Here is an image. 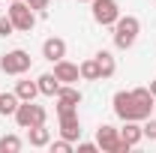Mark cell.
<instances>
[{
    "mask_svg": "<svg viewBox=\"0 0 156 153\" xmlns=\"http://www.w3.org/2000/svg\"><path fill=\"white\" fill-rule=\"evenodd\" d=\"M138 33H141V21L135 15H120L114 21V45L120 51H129L132 45H135Z\"/></svg>",
    "mask_w": 156,
    "mask_h": 153,
    "instance_id": "1",
    "label": "cell"
},
{
    "mask_svg": "<svg viewBox=\"0 0 156 153\" xmlns=\"http://www.w3.org/2000/svg\"><path fill=\"white\" fill-rule=\"evenodd\" d=\"M96 144L102 153H129L132 147L120 138V129H114V126H108V123H102L96 129Z\"/></svg>",
    "mask_w": 156,
    "mask_h": 153,
    "instance_id": "2",
    "label": "cell"
},
{
    "mask_svg": "<svg viewBox=\"0 0 156 153\" xmlns=\"http://www.w3.org/2000/svg\"><path fill=\"white\" fill-rule=\"evenodd\" d=\"M30 66H33V57H30L24 48H12V51H6V54L0 57V69H3L6 75H24Z\"/></svg>",
    "mask_w": 156,
    "mask_h": 153,
    "instance_id": "3",
    "label": "cell"
},
{
    "mask_svg": "<svg viewBox=\"0 0 156 153\" xmlns=\"http://www.w3.org/2000/svg\"><path fill=\"white\" fill-rule=\"evenodd\" d=\"M45 120H48V111H45V105H36V102H21L18 111H15V123H18L21 129L39 126Z\"/></svg>",
    "mask_w": 156,
    "mask_h": 153,
    "instance_id": "4",
    "label": "cell"
},
{
    "mask_svg": "<svg viewBox=\"0 0 156 153\" xmlns=\"http://www.w3.org/2000/svg\"><path fill=\"white\" fill-rule=\"evenodd\" d=\"M6 15L12 18L15 30H21V33H30V30H33V24H36V15H33L30 3H24V0H12Z\"/></svg>",
    "mask_w": 156,
    "mask_h": 153,
    "instance_id": "5",
    "label": "cell"
},
{
    "mask_svg": "<svg viewBox=\"0 0 156 153\" xmlns=\"http://www.w3.org/2000/svg\"><path fill=\"white\" fill-rule=\"evenodd\" d=\"M90 12H93V21L102 24V27H114V21L120 18V6L117 0H90Z\"/></svg>",
    "mask_w": 156,
    "mask_h": 153,
    "instance_id": "6",
    "label": "cell"
},
{
    "mask_svg": "<svg viewBox=\"0 0 156 153\" xmlns=\"http://www.w3.org/2000/svg\"><path fill=\"white\" fill-rule=\"evenodd\" d=\"M129 93H132V105H135L138 120H147L150 111H153V93H150V87H135Z\"/></svg>",
    "mask_w": 156,
    "mask_h": 153,
    "instance_id": "7",
    "label": "cell"
},
{
    "mask_svg": "<svg viewBox=\"0 0 156 153\" xmlns=\"http://www.w3.org/2000/svg\"><path fill=\"white\" fill-rule=\"evenodd\" d=\"M111 105H114V114L120 117V120H138L135 105H132V93H129V90H117L114 99H111Z\"/></svg>",
    "mask_w": 156,
    "mask_h": 153,
    "instance_id": "8",
    "label": "cell"
},
{
    "mask_svg": "<svg viewBox=\"0 0 156 153\" xmlns=\"http://www.w3.org/2000/svg\"><path fill=\"white\" fill-rule=\"evenodd\" d=\"M60 135H63L66 141H72V144L81 138V120H78V111L60 114Z\"/></svg>",
    "mask_w": 156,
    "mask_h": 153,
    "instance_id": "9",
    "label": "cell"
},
{
    "mask_svg": "<svg viewBox=\"0 0 156 153\" xmlns=\"http://www.w3.org/2000/svg\"><path fill=\"white\" fill-rule=\"evenodd\" d=\"M42 57L51 60V63L63 60V57H66V39H60V36H48L45 42H42Z\"/></svg>",
    "mask_w": 156,
    "mask_h": 153,
    "instance_id": "10",
    "label": "cell"
},
{
    "mask_svg": "<svg viewBox=\"0 0 156 153\" xmlns=\"http://www.w3.org/2000/svg\"><path fill=\"white\" fill-rule=\"evenodd\" d=\"M54 75L60 78V84H75V81H81V72H78V66H75V63H69L66 57L54 63Z\"/></svg>",
    "mask_w": 156,
    "mask_h": 153,
    "instance_id": "11",
    "label": "cell"
},
{
    "mask_svg": "<svg viewBox=\"0 0 156 153\" xmlns=\"http://www.w3.org/2000/svg\"><path fill=\"white\" fill-rule=\"evenodd\" d=\"M120 138L129 144V147H135L138 141L144 138V129H141V120H123V129H120Z\"/></svg>",
    "mask_w": 156,
    "mask_h": 153,
    "instance_id": "12",
    "label": "cell"
},
{
    "mask_svg": "<svg viewBox=\"0 0 156 153\" xmlns=\"http://www.w3.org/2000/svg\"><path fill=\"white\" fill-rule=\"evenodd\" d=\"M27 141H30V147H48V144H51V129H48L45 123L30 126V129H27Z\"/></svg>",
    "mask_w": 156,
    "mask_h": 153,
    "instance_id": "13",
    "label": "cell"
},
{
    "mask_svg": "<svg viewBox=\"0 0 156 153\" xmlns=\"http://www.w3.org/2000/svg\"><path fill=\"white\" fill-rule=\"evenodd\" d=\"M36 84H39V93H42V96H57V90H60V78L54 75V72H45V75H39V78H36Z\"/></svg>",
    "mask_w": 156,
    "mask_h": 153,
    "instance_id": "14",
    "label": "cell"
},
{
    "mask_svg": "<svg viewBox=\"0 0 156 153\" xmlns=\"http://www.w3.org/2000/svg\"><path fill=\"white\" fill-rule=\"evenodd\" d=\"M96 63H99V75H102V78H111L117 72V60H114L111 51H99V54H96Z\"/></svg>",
    "mask_w": 156,
    "mask_h": 153,
    "instance_id": "15",
    "label": "cell"
},
{
    "mask_svg": "<svg viewBox=\"0 0 156 153\" xmlns=\"http://www.w3.org/2000/svg\"><path fill=\"white\" fill-rule=\"evenodd\" d=\"M15 96H18L21 102H33V99L39 96V84L24 78V81H18V84H15Z\"/></svg>",
    "mask_w": 156,
    "mask_h": 153,
    "instance_id": "16",
    "label": "cell"
},
{
    "mask_svg": "<svg viewBox=\"0 0 156 153\" xmlns=\"http://www.w3.org/2000/svg\"><path fill=\"white\" fill-rule=\"evenodd\" d=\"M18 105H21V99L15 96V90L12 93H0V114L3 117H15Z\"/></svg>",
    "mask_w": 156,
    "mask_h": 153,
    "instance_id": "17",
    "label": "cell"
},
{
    "mask_svg": "<svg viewBox=\"0 0 156 153\" xmlns=\"http://www.w3.org/2000/svg\"><path fill=\"white\" fill-rule=\"evenodd\" d=\"M78 72H81V81H99V63L96 57H90V60H84V63H78Z\"/></svg>",
    "mask_w": 156,
    "mask_h": 153,
    "instance_id": "18",
    "label": "cell"
},
{
    "mask_svg": "<svg viewBox=\"0 0 156 153\" xmlns=\"http://www.w3.org/2000/svg\"><path fill=\"white\" fill-rule=\"evenodd\" d=\"M57 99H60V102H66V105H81V90L72 87V84H60Z\"/></svg>",
    "mask_w": 156,
    "mask_h": 153,
    "instance_id": "19",
    "label": "cell"
},
{
    "mask_svg": "<svg viewBox=\"0 0 156 153\" xmlns=\"http://www.w3.org/2000/svg\"><path fill=\"white\" fill-rule=\"evenodd\" d=\"M21 150V138L18 135H3L0 138V153H18Z\"/></svg>",
    "mask_w": 156,
    "mask_h": 153,
    "instance_id": "20",
    "label": "cell"
},
{
    "mask_svg": "<svg viewBox=\"0 0 156 153\" xmlns=\"http://www.w3.org/2000/svg\"><path fill=\"white\" fill-rule=\"evenodd\" d=\"M12 33H15L12 18H9V15H0V36H12Z\"/></svg>",
    "mask_w": 156,
    "mask_h": 153,
    "instance_id": "21",
    "label": "cell"
},
{
    "mask_svg": "<svg viewBox=\"0 0 156 153\" xmlns=\"http://www.w3.org/2000/svg\"><path fill=\"white\" fill-rule=\"evenodd\" d=\"M54 153H72V141H66V138H60V141H51L48 144Z\"/></svg>",
    "mask_w": 156,
    "mask_h": 153,
    "instance_id": "22",
    "label": "cell"
},
{
    "mask_svg": "<svg viewBox=\"0 0 156 153\" xmlns=\"http://www.w3.org/2000/svg\"><path fill=\"white\" fill-rule=\"evenodd\" d=\"M141 129H144V138H150V141H156V120H150V117H147V123H144Z\"/></svg>",
    "mask_w": 156,
    "mask_h": 153,
    "instance_id": "23",
    "label": "cell"
},
{
    "mask_svg": "<svg viewBox=\"0 0 156 153\" xmlns=\"http://www.w3.org/2000/svg\"><path fill=\"white\" fill-rule=\"evenodd\" d=\"M99 144L96 141H78V153H96Z\"/></svg>",
    "mask_w": 156,
    "mask_h": 153,
    "instance_id": "24",
    "label": "cell"
},
{
    "mask_svg": "<svg viewBox=\"0 0 156 153\" xmlns=\"http://www.w3.org/2000/svg\"><path fill=\"white\" fill-rule=\"evenodd\" d=\"M24 3H30V9H39L42 15H45V9H48V0H24Z\"/></svg>",
    "mask_w": 156,
    "mask_h": 153,
    "instance_id": "25",
    "label": "cell"
},
{
    "mask_svg": "<svg viewBox=\"0 0 156 153\" xmlns=\"http://www.w3.org/2000/svg\"><path fill=\"white\" fill-rule=\"evenodd\" d=\"M150 93H153V99H156V81H150Z\"/></svg>",
    "mask_w": 156,
    "mask_h": 153,
    "instance_id": "26",
    "label": "cell"
},
{
    "mask_svg": "<svg viewBox=\"0 0 156 153\" xmlns=\"http://www.w3.org/2000/svg\"><path fill=\"white\" fill-rule=\"evenodd\" d=\"M81 3H90V0H81Z\"/></svg>",
    "mask_w": 156,
    "mask_h": 153,
    "instance_id": "27",
    "label": "cell"
},
{
    "mask_svg": "<svg viewBox=\"0 0 156 153\" xmlns=\"http://www.w3.org/2000/svg\"><path fill=\"white\" fill-rule=\"evenodd\" d=\"M9 3H12V0H9Z\"/></svg>",
    "mask_w": 156,
    "mask_h": 153,
    "instance_id": "28",
    "label": "cell"
}]
</instances>
